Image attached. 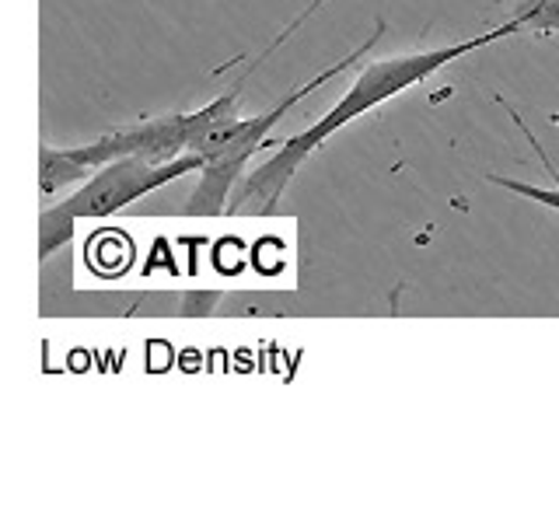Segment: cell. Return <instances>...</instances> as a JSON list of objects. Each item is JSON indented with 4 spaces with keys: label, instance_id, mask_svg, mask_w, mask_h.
<instances>
[{
    "label": "cell",
    "instance_id": "6da1fadb",
    "mask_svg": "<svg viewBox=\"0 0 559 524\" xmlns=\"http://www.w3.org/2000/svg\"><path fill=\"white\" fill-rule=\"evenodd\" d=\"M518 32H521V25L514 17H507L503 25L489 28L483 35H472V39H462V43L437 46V49H416V52H406V57H389V60L367 63L357 74V81L346 87V95L332 105L322 119H314L308 130L287 136L284 144H276V154L270 162H262L252 175H245L241 189L235 192L231 206H227V214H273V206L280 203V196H284V189L290 186L297 168H301L332 133L346 130L349 122L360 119L364 112H371L378 105L392 102L395 95L409 92L413 84H424L430 74L444 70L448 63L462 60L483 46H493Z\"/></svg>",
    "mask_w": 559,
    "mask_h": 524
},
{
    "label": "cell",
    "instance_id": "7a4b0ae2",
    "mask_svg": "<svg viewBox=\"0 0 559 524\" xmlns=\"http://www.w3.org/2000/svg\"><path fill=\"white\" fill-rule=\"evenodd\" d=\"M241 84H231L227 92H221L214 102L200 105L192 112H175V116H157L136 127L112 130L84 147H43L39 151V186L49 196L52 189H60L67 182H78L84 175H92L95 168L119 162V157H140V162L162 165L171 157L192 154L197 140L214 127L217 119L238 112Z\"/></svg>",
    "mask_w": 559,
    "mask_h": 524
},
{
    "label": "cell",
    "instance_id": "3957f363",
    "mask_svg": "<svg viewBox=\"0 0 559 524\" xmlns=\"http://www.w3.org/2000/svg\"><path fill=\"white\" fill-rule=\"evenodd\" d=\"M381 35H384V17H378V22H374V32L367 35L364 46H357L354 52H346L343 60H336V63H329L325 70H319V74H314L308 84L294 87V92L287 98H280L273 109L259 112L252 119H245L238 112L217 119L214 127H210L197 140V147H192V154H203V171H200L197 189H192V196H189V214L192 217H217V214H224V203H227V196H231V189L245 179V168H249L252 157L262 147H266V136L280 127V119H284L297 102H305L314 92V87H322L325 81L340 78L349 63L364 60L367 52H371L381 43Z\"/></svg>",
    "mask_w": 559,
    "mask_h": 524
},
{
    "label": "cell",
    "instance_id": "277c9868",
    "mask_svg": "<svg viewBox=\"0 0 559 524\" xmlns=\"http://www.w3.org/2000/svg\"><path fill=\"white\" fill-rule=\"evenodd\" d=\"M203 171V154H182L171 157V162L151 165L140 162V157H119V162H109L95 168L87 175V182L67 196L63 203L43 210L39 217V259H49L57 249L74 238V227L81 221L92 217H112L116 210L140 203L151 192H157L168 182H179L182 175Z\"/></svg>",
    "mask_w": 559,
    "mask_h": 524
},
{
    "label": "cell",
    "instance_id": "5b68a950",
    "mask_svg": "<svg viewBox=\"0 0 559 524\" xmlns=\"http://www.w3.org/2000/svg\"><path fill=\"white\" fill-rule=\"evenodd\" d=\"M500 105H503V98H500ZM503 112L514 119V127L524 133V140H528V147L538 154V162H542V168H546L549 175H552V189H538V186H532V182H518V179H503V175H486V182H493V186H500L503 192H514V196H521V200H528V203H538V206H549V210H559V171H556V165H552V157L546 154V147L538 144L535 140V133L528 130V122H524L511 105H503Z\"/></svg>",
    "mask_w": 559,
    "mask_h": 524
},
{
    "label": "cell",
    "instance_id": "8992f818",
    "mask_svg": "<svg viewBox=\"0 0 559 524\" xmlns=\"http://www.w3.org/2000/svg\"><path fill=\"white\" fill-rule=\"evenodd\" d=\"M511 17L521 25V32L559 35V0H524Z\"/></svg>",
    "mask_w": 559,
    "mask_h": 524
}]
</instances>
